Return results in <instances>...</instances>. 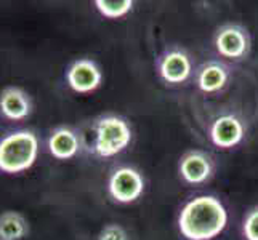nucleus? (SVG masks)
Returning a JSON list of instances; mask_svg holds the SVG:
<instances>
[{
    "mask_svg": "<svg viewBox=\"0 0 258 240\" xmlns=\"http://www.w3.org/2000/svg\"><path fill=\"white\" fill-rule=\"evenodd\" d=\"M68 84L77 93H90L101 85L103 74L92 59H77L68 69Z\"/></svg>",
    "mask_w": 258,
    "mask_h": 240,
    "instance_id": "6",
    "label": "nucleus"
},
{
    "mask_svg": "<svg viewBox=\"0 0 258 240\" xmlns=\"http://www.w3.org/2000/svg\"><path fill=\"white\" fill-rule=\"evenodd\" d=\"M212 143L221 147L229 149L234 147L244 138V125L236 115H221L212 123L210 128Z\"/></svg>",
    "mask_w": 258,
    "mask_h": 240,
    "instance_id": "8",
    "label": "nucleus"
},
{
    "mask_svg": "<svg viewBox=\"0 0 258 240\" xmlns=\"http://www.w3.org/2000/svg\"><path fill=\"white\" fill-rule=\"evenodd\" d=\"M132 141L130 125L117 115H106L95 127V152L100 157H112L122 152Z\"/></svg>",
    "mask_w": 258,
    "mask_h": 240,
    "instance_id": "3",
    "label": "nucleus"
},
{
    "mask_svg": "<svg viewBox=\"0 0 258 240\" xmlns=\"http://www.w3.org/2000/svg\"><path fill=\"white\" fill-rule=\"evenodd\" d=\"M98 240H128V237L119 224H108L100 232Z\"/></svg>",
    "mask_w": 258,
    "mask_h": 240,
    "instance_id": "16",
    "label": "nucleus"
},
{
    "mask_svg": "<svg viewBox=\"0 0 258 240\" xmlns=\"http://www.w3.org/2000/svg\"><path fill=\"white\" fill-rule=\"evenodd\" d=\"M228 67L218 61H210V63H206L199 67L196 82L204 93H215L228 84Z\"/></svg>",
    "mask_w": 258,
    "mask_h": 240,
    "instance_id": "11",
    "label": "nucleus"
},
{
    "mask_svg": "<svg viewBox=\"0 0 258 240\" xmlns=\"http://www.w3.org/2000/svg\"><path fill=\"white\" fill-rule=\"evenodd\" d=\"M228 224V211L215 195H199L181 208L178 227L188 240H212Z\"/></svg>",
    "mask_w": 258,
    "mask_h": 240,
    "instance_id": "1",
    "label": "nucleus"
},
{
    "mask_svg": "<svg viewBox=\"0 0 258 240\" xmlns=\"http://www.w3.org/2000/svg\"><path fill=\"white\" fill-rule=\"evenodd\" d=\"M39 139L32 131L20 130L0 141V170L5 173H21L29 170L37 160Z\"/></svg>",
    "mask_w": 258,
    "mask_h": 240,
    "instance_id": "2",
    "label": "nucleus"
},
{
    "mask_svg": "<svg viewBox=\"0 0 258 240\" xmlns=\"http://www.w3.org/2000/svg\"><path fill=\"white\" fill-rule=\"evenodd\" d=\"M108 189L114 200L120 203H130L140 199V195L143 194L145 180L135 168L122 167L111 175Z\"/></svg>",
    "mask_w": 258,
    "mask_h": 240,
    "instance_id": "4",
    "label": "nucleus"
},
{
    "mask_svg": "<svg viewBox=\"0 0 258 240\" xmlns=\"http://www.w3.org/2000/svg\"><path fill=\"white\" fill-rule=\"evenodd\" d=\"M29 232L26 218L18 211H5L0 215V240H23Z\"/></svg>",
    "mask_w": 258,
    "mask_h": 240,
    "instance_id": "13",
    "label": "nucleus"
},
{
    "mask_svg": "<svg viewBox=\"0 0 258 240\" xmlns=\"http://www.w3.org/2000/svg\"><path fill=\"white\" fill-rule=\"evenodd\" d=\"M192 64L183 50H168L159 59V74L167 84H183L189 78Z\"/></svg>",
    "mask_w": 258,
    "mask_h": 240,
    "instance_id": "7",
    "label": "nucleus"
},
{
    "mask_svg": "<svg viewBox=\"0 0 258 240\" xmlns=\"http://www.w3.org/2000/svg\"><path fill=\"white\" fill-rule=\"evenodd\" d=\"M48 149H50L51 155L59 160L73 158L79 150L77 135L71 128H66V127L56 128L50 135Z\"/></svg>",
    "mask_w": 258,
    "mask_h": 240,
    "instance_id": "12",
    "label": "nucleus"
},
{
    "mask_svg": "<svg viewBox=\"0 0 258 240\" xmlns=\"http://www.w3.org/2000/svg\"><path fill=\"white\" fill-rule=\"evenodd\" d=\"M242 230L247 240H258V207H253L245 215Z\"/></svg>",
    "mask_w": 258,
    "mask_h": 240,
    "instance_id": "15",
    "label": "nucleus"
},
{
    "mask_svg": "<svg viewBox=\"0 0 258 240\" xmlns=\"http://www.w3.org/2000/svg\"><path fill=\"white\" fill-rule=\"evenodd\" d=\"M178 170H180V175L186 183L201 184L206 183L210 178L213 172V165L210 157L206 152H202V150H189V152H186L181 157Z\"/></svg>",
    "mask_w": 258,
    "mask_h": 240,
    "instance_id": "9",
    "label": "nucleus"
},
{
    "mask_svg": "<svg viewBox=\"0 0 258 240\" xmlns=\"http://www.w3.org/2000/svg\"><path fill=\"white\" fill-rule=\"evenodd\" d=\"M0 112L10 120H23L31 112V101L21 88L8 87L0 93Z\"/></svg>",
    "mask_w": 258,
    "mask_h": 240,
    "instance_id": "10",
    "label": "nucleus"
},
{
    "mask_svg": "<svg viewBox=\"0 0 258 240\" xmlns=\"http://www.w3.org/2000/svg\"><path fill=\"white\" fill-rule=\"evenodd\" d=\"M215 47L221 56L242 59L250 50V35L239 24H226L215 35Z\"/></svg>",
    "mask_w": 258,
    "mask_h": 240,
    "instance_id": "5",
    "label": "nucleus"
},
{
    "mask_svg": "<svg viewBox=\"0 0 258 240\" xmlns=\"http://www.w3.org/2000/svg\"><path fill=\"white\" fill-rule=\"evenodd\" d=\"M95 5L103 16L112 18V20L125 16L133 8L132 0H96Z\"/></svg>",
    "mask_w": 258,
    "mask_h": 240,
    "instance_id": "14",
    "label": "nucleus"
}]
</instances>
